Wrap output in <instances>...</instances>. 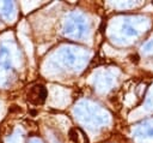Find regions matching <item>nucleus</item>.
<instances>
[{"label":"nucleus","instance_id":"1","mask_svg":"<svg viewBox=\"0 0 153 143\" xmlns=\"http://www.w3.org/2000/svg\"><path fill=\"white\" fill-rule=\"evenodd\" d=\"M29 101L33 105H39L44 101L45 99V90L42 85H35L32 88H30L29 90Z\"/></svg>","mask_w":153,"mask_h":143}]
</instances>
